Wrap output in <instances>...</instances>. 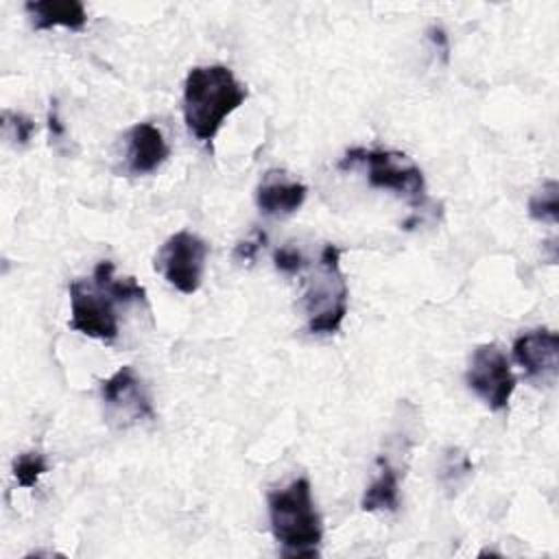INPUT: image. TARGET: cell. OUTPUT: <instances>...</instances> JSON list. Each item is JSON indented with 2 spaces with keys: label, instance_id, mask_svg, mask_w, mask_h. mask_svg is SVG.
<instances>
[{
  "label": "cell",
  "instance_id": "1",
  "mask_svg": "<svg viewBox=\"0 0 559 559\" xmlns=\"http://www.w3.org/2000/svg\"><path fill=\"white\" fill-rule=\"evenodd\" d=\"M247 100V87L227 66H197L183 83V120L199 142H212L229 114Z\"/></svg>",
  "mask_w": 559,
  "mask_h": 559
},
{
  "label": "cell",
  "instance_id": "2",
  "mask_svg": "<svg viewBox=\"0 0 559 559\" xmlns=\"http://www.w3.org/2000/svg\"><path fill=\"white\" fill-rule=\"evenodd\" d=\"M269 522L286 557H314L323 539V522L312 500L308 478H295L266 496Z\"/></svg>",
  "mask_w": 559,
  "mask_h": 559
},
{
  "label": "cell",
  "instance_id": "3",
  "mask_svg": "<svg viewBox=\"0 0 559 559\" xmlns=\"http://www.w3.org/2000/svg\"><path fill=\"white\" fill-rule=\"evenodd\" d=\"M347 282L341 271V249L328 242L321 249L314 273L306 282L304 308L310 334H334L347 314Z\"/></svg>",
  "mask_w": 559,
  "mask_h": 559
},
{
  "label": "cell",
  "instance_id": "4",
  "mask_svg": "<svg viewBox=\"0 0 559 559\" xmlns=\"http://www.w3.org/2000/svg\"><path fill=\"white\" fill-rule=\"evenodd\" d=\"M343 170L354 166L367 168V181L371 188L393 190L404 197L411 205H426V179L421 168L400 151L389 148H349L338 164Z\"/></svg>",
  "mask_w": 559,
  "mask_h": 559
},
{
  "label": "cell",
  "instance_id": "5",
  "mask_svg": "<svg viewBox=\"0 0 559 559\" xmlns=\"http://www.w3.org/2000/svg\"><path fill=\"white\" fill-rule=\"evenodd\" d=\"M207 258V242L192 231L173 234L155 258V269L164 280L183 295L199 290L203 282V269Z\"/></svg>",
  "mask_w": 559,
  "mask_h": 559
},
{
  "label": "cell",
  "instance_id": "6",
  "mask_svg": "<svg viewBox=\"0 0 559 559\" xmlns=\"http://www.w3.org/2000/svg\"><path fill=\"white\" fill-rule=\"evenodd\" d=\"M465 382L491 411H504L515 391L509 358L496 343H485L474 349Z\"/></svg>",
  "mask_w": 559,
  "mask_h": 559
},
{
  "label": "cell",
  "instance_id": "7",
  "mask_svg": "<svg viewBox=\"0 0 559 559\" xmlns=\"http://www.w3.org/2000/svg\"><path fill=\"white\" fill-rule=\"evenodd\" d=\"M70 293V328L105 343L118 336V319L114 299L92 284L76 280L68 288Z\"/></svg>",
  "mask_w": 559,
  "mask_h": 559
},
{
  "label": "cell",
  "instance_id": "8",
  "mask_svg": "<svg viewBox=\"0 0 559 559\" xmlns=\"http://www.w3.org/2000/svg\"><path fill=\"white\" fill-rule=\"evenodd\" d=\"M100 395H103V402H105L109 415H114L118 419L138 421V419L155 417L151 397L131 365L120 367L114 376L103 380Z\"/></svg>",
  "mask_w": 559,
  "mask_h": 559
},
{
  "label": "cell",
  "instance_id": "9",
  "mask_svg": "<svg viewBox=\"0 0 559 559\" xmlns=\"http://www.w3.org/2000/svg\"><path fill=\"white\" fill-rule=\"evenodd\" d=\"M513 360L533 380L552 382L559 371V336L548 328L522 332L513 341Z\"/></svg>",
  "mask_w": 559,
  "mask_h": 559
},
{
  "label": "cell",
  "instance_id": "10",
  "mask_svg": "<svg viewBox=\"0 0 559 559\" xmlns=\"http://www.w3.org/2000/svg\"><path fill=\"white\" fill-rule=\"evenodd\" d=\"M124 140H127V170L133 175H148L157 170L170 155V148L162 131L148 122L133 124L127 131Z\"/></svg>",
  "mask_w": 559,
  "mask_h": 559
},
{
  "label": "cell",
  "instance_id": "11",
  "mask_svg": "<svg viewBox=\"0 0 559 559\" xmlns=\"http://www.w3.org/2000/svg\"><path fill=\"white\" fill-rule=\"evenodd\" d=\"M306 197L308 188L301 181L288 179L286 173L275 170L266 173L255 190V203L266 216H288L304 205Z\"/></svg>",
  "mask_w": 559,
  "mask_h": 559
},
{
  "label": "cell",
  "instance_id": "12",
  "mask_svg": "<svg viewBox=\"0 0 559 559\" xmlns=\"http://www.w3.org/2000/svg\"><path fill=\"white\" fill-rule=\"evenodd\" d=\"M24 11L28 13L35 31H50L55 26L83 31L87 24L85 7L79 0H35L26 2Z\"/></svg>",
  "mask_w": 559,
  "mask_h": 559
},
{
  "label": "cell",
  "instance_id": "13",
  "mask_svg": "<svg viewBox=\"0 0 559 559\" xmlns=\"http://www.w3.org/2000/svg\"><path fill=\"white\" fill-rule=\"evenodd\" d=\"M400 507V476L386 456H378V474L365 489L360 509L373 511H397Z\"/></svg>",
  "mask_w": 559,
  "mask_h": 559
},
{
  "label": "cell",
  "instance_id": "14",
  "mask_svg": "<svg viewBox=\"0 0 559 559\" xmlns=\"http://www.w3.org/2000/svg\"><path fill=\"white\" fill-rule=\"evenodd\" d=\"M94 286L103 290L109 299L116 304L129 306V304H146V290L135 282V277H116L114 264L109 260H103L94 269L92 277Z\"/></svg>",
  "mask_w": 559,
  "mask_h": 559
},
{
  "label": "cell",
  "instance_id": "15",
  "mask_svg": "<svg viewBox=\"0 0 559 559\" xmlns=\"http://www.w3.org/2000/svg\"><path fill=\"white\" fill-rule=\"evenodd\" d=\"M528 216L533 221L557 225L559 221V183L548 179L542 188L528 199Z\"/></svg>",
  "mask_w": 559,
  "mask_h": 559
},
{
  "label": "cell",
  "instance_id": "16",
  "mask_svg": "<svg viewBox=\"0 0 559 559\" xmlns=\"http://www.w3.org/2000/svg\"><path fill=\"white\" fill-rule=\"evenodd\" d=\"M48 463L44 459L41 452H22L15 461H13V478L17 480L20 487L24 489H33L39 480L41 474H46Z\"/></svg>",
  "mask_w": 559,
  "mask_h": 559
},
{
  "label": "cell",
  "instance_id": "17",
  "mask_svg": "<svg viewBox=\"0 0 559 559\" xmlns=\"http://www.w3.org/2000/svg\"><path fill=\"white\" fill-rule=\"evenodd\" d=\"M472 474V461L467 459L465 452L450 448L445 452V461H443V469H441V480L448 487H459V483L463 478H467Z\"/></svg>",
  "mask_w": 559,
  "mask_h": 559
},
{
  "label": "cell",
  "instance_id": "18",
  "mask_svg": "<svg viewBox=\"0 0 559 559\" xmlns=\"http://www.w3.org/2000/svg\"><path fill=\"white\" fill-rule=\"evenodd\" d=\"M2 124H4V129H7V133H9V138H11L15 144H20V146L28 144V140H31L33 133H35V122H33L28 116L20 114V111L4 109V111H2Z\"/></svg>",
  "mask_w": 559,
  "mask_h": 559
},
{
  "label": "cell",
  "instance_id": "19",
  "mask_svg": "<svg viewBox=\"0 0 559 559\" xmlns=\"http://www.w3.org/2000/svg\"><path fill=\"white\" fill-rule=\"evenodd\" d=\"M273 262H275V269L286 273V275H295L299 273L304 266H306V260L301 255V251L297 247H280L275 253H273Z\"/></svg>",
  "mask_w": 559,
  "mask_h": 559
},
{
  "label": "cell",
  "instance_id": "20",
  "mask_svg": "<svg viewBox=\"0 0 559 559\" xmlns=\"http://www.w3.org/2000/svg\"><path fill=\"white\" fill-rule=\"evenodd\" d=\"M264 240H266L264 231L255 229L251 238H247V240H242V242H238V245H236L234 258H236V260H240V262H253V258H255L258 249L264 245Z\"/></svg>",
  "mask_w": 559,
  "mask_h": 559
},
{
  "label": "cell",
  "instance_id": "21",
  "mask_svg": "<svg viewBox=\"0 0 559 559\" xmlns=\"http://www.w3.org/2000/svg\"><path fill=\"white\" fill-rule=\"evenodd\" d=\"M48 131H50V140L52 142H61L66 138V127L59 118V103L50 100V109H48Z\"/></svg>",
  "mask_w": 559,
  "mask_h": 559
},
{
  "label": "cell",
  "instance_id": "22",
  "mask_svg": "<svg viewBox=\"0 0 559 559\" xmlns=\"http://www.w3.org/2000/svg\"><path fill=\"white\" fill-rule=\"evenodd\" d=\"M428 39L432 41V46L441 52L443 61L448 63V59H450V39L445 35V31L441 26H430L428 28Z\"/></svg>",
  "mask_w": 559,
  "mask_h": 559
}]
</instances>
